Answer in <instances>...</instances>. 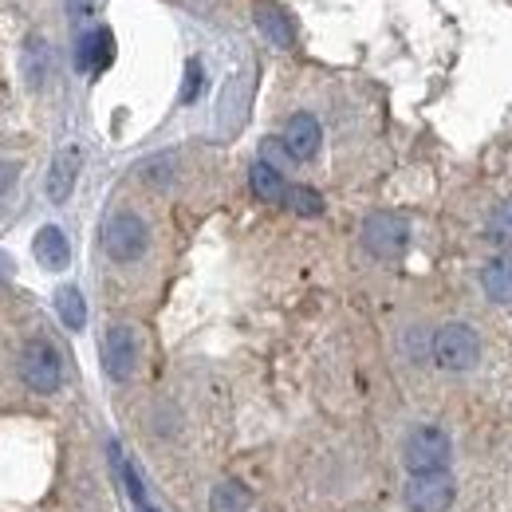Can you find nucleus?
<instances>
[{
    "label": "nucleus",
    "mask_w": 512,
    "mask_h": 512,
    "mask_svg": "<svg viewBox=\"0 0 512 512\" xmlns=\"http://www.w3.org/2000/svg\"><path fill=\"white\" fill-rule=\"evenodd\" d=\"M12 182H16V166H8V162H0V197L12 190Z\"/></svg>",
    "instance_id": "21"
},
{
    "label": "nucleus",
    "mask_w": 512,
    "mask_h": 512,
    "mask_svg": "<svg viewBox=\"0 0 512 512\" xmlns=\"http://www.w3.org/2000/svg\"><path fill=\"white\" fill-rule=\"evenodd\" d=\"M320 142H323V130H320V123H316V115H304V111L288 119L284 138H280V146L288 150L292 162H308V158H316V154H320Z\"/></svg>",
    "instance_id": "8"
},
{
    "label": "nucleus",
    "mask_w": 512,
    "mask_h": 512,
    "mask_svg": "<svg viewBox=\"0 0 512 512\" xmlns=\"http://www.w3.org/2000/svg\"><path fill=\"white\" fill-rule=\"evenodd\" d=\"M142 512H158V509H150V505H142Z\"/></svg>",
    "instance_id": "23"
},
{
    "label": "nucleus",
    "mask_w": 512,
    "mask_h": 512,
    "mask_svg": "<svg viewBox=\"0 0 512 512\" xmlns=\"http://www.w3.org/2000/svg\"><path fill=\"white\" fill-rule=\"evenodd\" d=\"M249 186L260 201H268V205H276V201H284V178H280V170L272 166V162H253V170H249Z\"/></svg>",
    "instance_id": "13"
},
{
    "label": "nucleus",
    "mask_w": 512,
    "mask_h": 512,
    "mask_svg": "<svg viewBox=\"0 0 512 512\" xmlns=\"http://www.w3.org/2000/svg\"><path fill=\"white\" fill-rule=\"evenodd\" d=\"M36 260L44 264V268H67V260H71V245H67L64 229H56V225H44L40 233H36Z\"/></svg>",
    "instance_id": "11"
},
{
    "label": "nucleus",
    "mask_w": 512,
    "mask_h": 512,
    "mask_svg": "<svg viewBox=\"0 0 512 512\" xmlns=\"http://www.w3.org/2000/svg\"><path fill=\"white\" fill-rule=\"evenodd\" d=\"M56 312H60L64 327L79 331V327L87 323V304H83V292H79V288H71V284H64V288L56 292Z\"/></svg>",
    "instance_id": "17"
},
{
    "label": "nucleus",
    "mask_w": 512,
    "mask_h": 512,
    "mask_svg": "<svg viewBox=\"0 0 512 512\" xmlns=\"http://www.w3.org/2000/svg\"><path fill=\"white\" fill-rule=\"evenodd\" d=\"M457 497V485L449 477V469L438 473H410L406 489H402V501L410 512H446Z\"/></svg>",
    "instance_id": "5"
},
{
    "label": "nucleus",
    "mask_w": 512,
    "mask_h": 512,
    "mask_svg": "<svg viewBox=\"0 0 512 512\" xmlns=\"http://www.w3.org/2000/svg\"><path fill=\"white\" fill-rule=\"evenodd\" d=\"M111 60H115V40H111L107 28L87 32V36L79 40V48H75V64H79V71H103Z\"/></svg>",
    "instance_id": "10"
},
{
    "label": "nucleus",
    "mask_w": 512,
    "mask_h": 512,
    "mask_svg": "<svg viewBox=\"0 0 512 512\" xmlns=\"http://www.w3.org/2000/svg\"><path fill=\"white\" fill-rule=\"evenodd\" d=\"M256 24H260V32L276 44V48H292V40H296V32H292V20L276 8V4H268V0H260L256 4Z\"/></svg>",
    "instance_id": "12"
},
{
    "label": "nucleus",
    "mask_w": 512,
    "mask_h": 512,
    "mask_svg": "<svg viewBox=\"0 0 512 512\" xmlns=\"http://www.w3.org/2000/svg\"><path fill=\"white\" fill-rule=\"evenodd\" d=\"M430 351H434V363H438L442 371H469V367L481 359V339H477V331L465 327V323H446V327L434 335Z\"/></svg>",
    "instance_id": "4"
},
{
    "label": "nucleus",
    "mask_w": 512,
    "mask_h": 512,
    "mask_svg": "<svg viewBox=\"0 0 512 512\" xmlns=\"http://www.w3.org/2000/svg\"><path fill=\"white\" fill-rule=\"evenodd\" d=\"M402 465L410 473H438L449 469V438L438 426H414L402 442Z\"/></svg>",
    "instance_id": "3"
},
{
    "label": "nucleus",
    "mask_w": 512,
    "mask_h": 512,
    "mask_svg": "<svg viewBox=\"0 0 512 512\" xmlns=\"http://www.w3.org/2000/svg\"><path fill=\"white\" fill-rule=\"evenodd\" d=\"M489 237L501 241V245H512V201H505V205L489 217Z\"/></svg>",
    "instance_id": "19"
},
{
    "label": "nucleus",
    "mask_w": 512,
    "mask_h": 512,
    "mask_svg": "<svg viewBox=\"0 0 512 512\" xmlns=\"http://www.w3.org/2000/svg\"><path fill=\"white\" fill-rule=\"evenodd\" d=\"M406 241H410V225L398 213H386L383 209V213H371L363 221V245H367V253L379 256V260L402 256Z\"/></svg>",
    "instance_id": "6"
},
{
    "label": "nucleus",
    "mask_w": 512,
    "mask_h": 512,
    "mask_svg": "<svg viewBox=\"0 0 512 512\" xmlns=\"http://www.w3.org/2000/svg\"><path fill=\"white\" fill-rule=\"evenodd\" d=\"M253 505V493L241 481H221L209 497V512H245Z\"/></svg>",
    "instance_id": "14"
},
{
    "label": "nucleus",
    "mask_w": 512,
    "mask_h": 512,
    "mask_svg": "<svg viewBox=\"0 0 512 512\" xmlns=\"http://www.w3.org/2000/svg\"><path fill=\"white\" fill-rule=\"evenodd\" d=\"M24 75H28V83L32 87H44V79L52 75V52H48V40H28V48H24Z\"/></svg>",
    "instance_id": "15"
},
{
    "label": "nucleus",
    "mask_w": 512,
    "mask_h": 512,
    "mask_svg": "<svg viewBox=\"0 0 512 512\" xmlns=\"http://www.w3.org/2000/svg\"><path fill=\"white\" fill-rule=\"evenodd\" d=\"M8 272H12V264H8L4 256H0V280H8Z\"/></svg>",
    "instance_id": "22"
},
{
    "label": "nucleus",
    "mask_w": 512,
    "mask_h": 512,
    "mask_svg": "<svg viewBox=\"0 0 512 512\" xmlns=\"http://www.w3.org/2000/svg\"><path fill=\"white\" fill-rule=\"evenodd\" d=\"M201 83H205V75H201V64L193 60V64L186 67V91H182V103H193V99H197Z\"/></svg>",
    "instance_id": "20"
},
{
    "label": "nucleus",
    "mask_w": 512,
    "mask_h": 512,
    "mask_svg": "<svg viewBox=\"0 0 512 512\" xmlns=\"http://www.w3.org/2000/svg\"><path fill=\"white\" fill-rule=\"evenodd\" d=\"M146 245H150V229H146V221L138 213L119 209V213L107 217V225H103V249H107L111 260L130 264V260H138V256L146 253Z\"/></svg>",
    "instance_id": "2"
},
{
    "label": "nucleus",
    "mask_w": 512,
    "mask_h": 512,
    "mask_svg": "<svg viewBox=\"0 0 512 512\" xmlns=\"http://www.w3.org/2000/svg\"><path fill=\"white\" fill-rule=\"evenodd\" d=\"M79 162H83L79 146H64V150L56 154V162H52V170H48V197H52L56 205H64L67 197H71V190H75Z\"/></svg>",
    "instance_id": "9"
},
{
    "label": "nucleus",
    "mask_w": 512,
    "mask_h": 512,
    "mask_svg": "<svg viewBox=\"0 0 512 512\" xmlns=\"http://www.w3.org/2000/svg\"><path fill=\"white\" fill-rule=\"evenodd\" d=\"M481 284L485 292L497 300V304H512V260H493L485 272H481Z\"/></svg>",
    "instance_id": "16"
},
{
    "label": "nucleus",
    "mask_w": 512,
    "mask_h": 512,
    "mask_svg": "<svg viewBox=\"0 0 512 512\" xmlns=\"http://www.w3.org/2000/svg\"><path fill=\"white\" fill-rule=\"evenodd\" d=\"M284 205H288L292 213H300V217H320L323 213V197L316 190H308V186H288Z\"/></svg>",
    "instance_id": "18"
},
{
    "label": "nucleus",
    "mask_w": 512,
    "mask_h": 512,
    "mask_svg": "<svg viewBox=\"0 0 512 512\" xmlns=\"http://www.w3.org/2000/svg\"><path fill=\"white\" fill-rule=\"evenodd\" d=\"M138 367V335L130 331L127 323L111 327L103 335V371L115 379V383H127Z\"/></svg>",
    "instance_id": "7"
},
{
    "label": "nucleus",
    "mask_w": 512,
    "mask_h": 512,
    "mask_svg": "<svg viewBox=\"0 0 512 512\" xmlns=\"http://www.w3.org/2000/svg\"><path fill=\"white\" fill-rule=\"evenodd\" d=\"M20 379L36 394H56L64 383V359L52 339H28L20 351Z\"/></svg>",
    "instance_id": "1"
}]
</instances>
